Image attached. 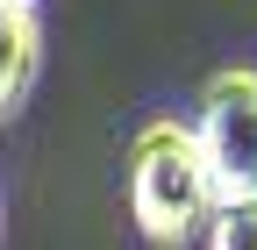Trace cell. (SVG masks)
<instances>
[{
	"instance_id": "obj_3",
	"label": "cell",
	"mask_w": 257,
	"mask_h": 250,
	"mask_svg": "<svg viewBox=\"0 0 257 250\" xmlns=\"http://www.w3.org/2000/svg\"><path fill=\"white\" fill-rule=\"evenodd\" d=\"M36 79H43V8L0 0V129L29 107Z\"/></svg>"
},
{
	"instance_id": "obj_1",
	"label": "cell",
	"mask_w": 257,
	"mask_h": 250,
	"mask_svg": "<svg viewBox=\"0 0 257 250\" xmlns=\"http://www.w3.org/2000/svg\"><path fill=\"white\" fill-rule=\"evenodd\" d=\"M128 214H136L143 243H157V250H186L207 229L214 179H207L200 143H193V121L157 114L136 129V143H128Z\"/></svg>"
},
{
	"instance_id": "obj_2",
	"label": "cell",
	"mask_w": 257,
	"mask_h": 250,
	"mask_svg": "<svg viewBox=\"0 0 257 250\" xmlns=\"http://www.w3.org/2000/svg\"><path fill=\"white\" fill-rule=\"evenodd\" d=\"M193 143H200V158H207L214 207L257 193V65L207 72L200 107H193Z\"/></svg>"
},
{
	"instance_id": "obj_4",
	"label": "cell",
	"mask_w": 257,
	"mask_h": 250,
	"mask_svg": "<svg viewBox=\"0 0 257 250\" xmlns=\"http://www.w3.org/2000/svg\"><path fill=\"white\" fill-rule=\"evenodd\" d=\"M207 250H257V193H243V200H221L214 214H207Z\"/></svg>"
}]
</instances>
